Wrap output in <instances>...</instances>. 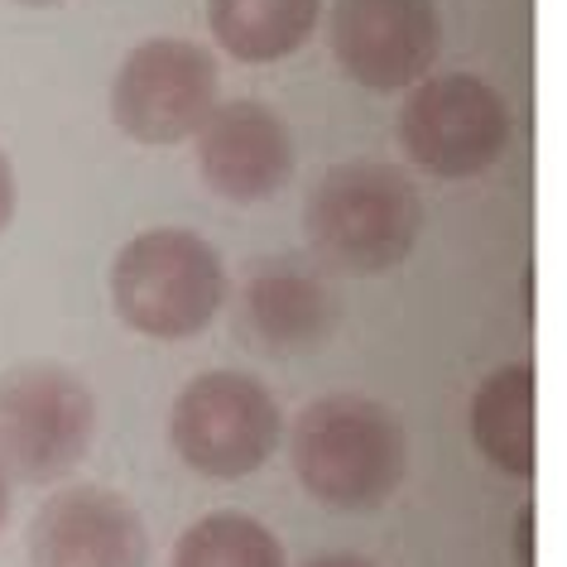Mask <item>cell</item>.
<instances>
[{"instance_id": "cell-16", "label": "cell", "mask_w": 567, "mask_h": 567, "mask_svg": "<svg viewBox=\"0 0 567 567\" xmlns=\"http://www.w3.org/2000/svg\"><path fill=\"white\" fill-rule=\"evenodd\" d=\"M515 558L519 567H534V505L519 509V534H515Z\"/></svg>"}, {"instance_id": "cell-10", "label": "cell", "mask_w": 567, "mask_h": 567, "mask_svg": "<svg viewBox=\"0 0 567 567\" xmlns=\"http://www.w3.org/2000/svg\"><path fill=\"white\" fill-rule=\"evenodd\" d=\"M197 174L226 203H265L293 178V135L265 102H217L197 131Z\"/></svg>"}, {"instance_id": "cell-13", "label": "cell", "mask_w": 567, "mask_h": 567, "mask_svg": "<svg viewBox=\"0 0 567 567\" xmlns=\"http://www.w3.org/2000/svg\"><path fill=\"white\" fill-rule=\"evenodd\" d=\"M322 0H207V24L236 63H279L318 30Z\"/></svg>"}, {"instance_id": "cell-11", "label": "cell", "mask_w": 567, "mask_h": 567, "mask_svg": "<svg viewBox=\"0 0 567 567\" xmlns=\"http://www.w3.org/2000/svg\"><path fill=\"white\" fill-rule=\"evenodd\" d=\"M240 328L260 351L299 357V351H313L332 337L337 299L299 260L260 265L240 289Z\"/></svg>"}, {"instance_id": "cell-14", "label": "cell", "mask_w": 567, "mask_h": 567, "mask_svg": "<svg viewBox=\"0 0 567 567\" xmlns=\"http://www.w3.org/2000/svg\"><path fill=\"white\" fill-rule=\"evenodd\" d=\"M174 567H289V558L275 529H265L260 519L217 509L178 534Z\"/></svg>"}, {"instance_id": "cell-6", "label": "cell", "mask_w": 567, "mask_h": 567, "mask_svg": "<svg viewBox=\"0 0 567 567\" xmlns=\"http://www.w3.org/2000/svg\"><path fill=\"white\" fill-rule=\"evenodd\" d=\"M515 116L486 78L443 73L414 82L400 106V145L433 178H476L509 150Z\"/></svg>"}, {"instance_id": "cell-7", "label": "cell", "mask_w": 567, "mask_h": 567, "mask_svg": "<svg viewBox=\"0 0 567 567\" xmlns=\"http://www.w3.org/2000/svg\"><path fill=\"white\" fill-rule=\"evenodd\" d=\"M217 92V59L203 44L145 39L111 82V116L140 145H178L203 131Z\"/></svg>"}, {"instance_id": "cell-17", "label": "cell", "mask_w": 567, "mask_h": 567, "mask_svg": "<svg viewBox=\"0 0 567 567\" xmlns=\"http://www.w3.org/2000/svg\"><path fill=\"white\" fill-rule=\"evenodd\" d=\"M308 567H375V563L357 558V553H322V558H313Z\"/></svg>"}, {"instance_id": "cell-12", "label": "cell", "mask_w": 567, "mask_h": 567, "mask_svg": "<svg viewBox=\"0 0 567 567\" xmlns=\"http://www.w3.org/2000/svg\"><path fill=\"white\" fill-rule=\"evenodd\" d=\"M472 443L495 472L534 476V365L509 361L481 380L472 400Z\"/></svg>"}, {"instance_id": "cell-2", "label": "cell", "mask_w": 567, "mask_h": 567, "mask_svg": "<svg viewBox=\"0 0 567 567\" xmlns=\"http://www.w3.org/2000/svg\"><path fill=\"white\" fill-rule=\"evenodd\" d=\"M308 240L347 275H385L423 231V197L394 164L351 159L318 178L308 197Z\"/></svg>"}, {"instance_id": "cell-8", "label": "cell", "mask_w": 567, "mask_h": 567, "mask_svg": "<svg viewBox=\"0 0 567 567\" xmlns=\"http://www.w3.org/2000/svg\"><path fill=\"white\" fill-rule=\"evenodd\" d=\"M328 34L351 82L404 92L429 78L443 49V16L433 0H332Z\"/></svg>"}, {"instance_id": "cell-19", "label": "cell", "mask_w": 567, "mask_h": 567, "mask_svg": "<svg viewBox=\"0 0 567 567\" xmlns=\"http://www.w3.org/2000/svg\"><path fill=\"white\" fill-rule=\"evenodd\" d=\"M20 6H53V0H20Z\"/></svg>"}, {"instance_id": "cell-5", "label": "cell", "mask_w": 567, "mask_h": 567, "mask_svg": "<svg viewBox=\"0 0 567 567\" xmlns=\"http://www.w3.org/2000/svg\"><path fill=\"white\" fill-rule=\"evenodd\" d=\"M284 437V414L265 380L246 371H203L178 390L168 414V443L207 481L255 476L275 457Z\"/></svg>"}, {"instance_id": "cell-18", "label": "cell", "mask_w": 567, "mask_h": 567, "mask_svg": "<svg viewBox=\"0 0 567 567\" xmlns=\"http://www.w3.org/2000/svg\"><path fill=\"white\" fill-rule=\"evenodd\" d=\"M6 519H10V481L0 472V529H6Z\"/></svg>"}, {"instance_id": "cell-4", "label": "cell", "mask_w": 567, "mask_h": 567, "mask_svg": "<svg viewBox=\"0 0 567 567\" xmlns=\"http://www.w3.org/2000/svg\"><path fill=\"white\" fill-rule=\"evenodd\" d=\"M96 400L87 380L53 361H24L0 375V472L44 486L92 452Z\"/></svg>"}, {"instance_id": "cell-3", "label": "cell", "mask_w": 567, "mask_h": 567, "mask_svg": "<svg viewBox=\"0 0 567 567\" xmlns=\"http://www.w3.org/2000/svg\"><path fill=\"white\" fill-rule=\"evenodd\" d=\"M226 299V269L188 226H154L121 246L111 265V308L125 328L159 342H183L212 328Z\"/></svg>"}, {"instance_id": "cell-9", "label": "cell", "mask_w": 567, "mask_h": 567, "mask_svg": "<svg viewBox=\"0 0 567 567\" xmlns=\"http://www.w3.org/2000/svg\"><path fill=\"white\" fill-rule=\"evenodd\" d=\"M150 534L140 509L106 486L49 495L30 524V567H145Z\"/></svg>"}, {"instance_id": "cell-15", "label": "cell", "mask_w": 567, "mask_h": 567, "mask_svg": "<svg viewBox=\"0 0 567 567\" xmlns=\"http://www.w3.org/2000/svg\"><path fill=\"white\" fill-rule=\"evenodd\" d=\"M10 217H16V168H10L6 150H0V231L10 226Z\"/></svg>"}, {"instance_id": "cell-1", "label": "cell", "mask_w": 567, "mask_h": 567, "mask_svg": "<svg viewBox=\"0 0 567 567\" xmlns=\"http://www.w3.org/2000/svg\"><path fill=\"white\" fill-rule=\"evenodd\" d=\"M289 457L318 505L365 515L400 491L409 437L385 404L365 394H328L293 419Z\"/></svg>"}]
</instances>
